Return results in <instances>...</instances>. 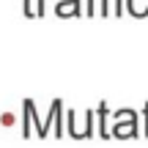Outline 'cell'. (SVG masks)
<instances>
[{
    "mask_svg": "<svg viewBox=\"0 0 148 148\" xmlns=\"http://www.w3.org/2000/svg\"><path fill=\"white\" fill-rule=\"evenodd\" d=\"M93 112L99 115V134H101V140H107V137H110V132H107V112H110V107H107L104 101H101V104L96 107Z\"/></svg>",
    "mask_w": 148,
    "mask_h": 148,
    "instance_id": "7a4b0ae2",
    "label": "cell"
},
{
    "mask_svg": "<svg viewBox=\"0 0 148 148\" xmlns=\"http://www.w3.org/2000/svg\"><path fill=\"white\" fill-rule=\"evenodd\" d=\"M143 115H145V137H148V101H145V110H143Z\"/></svg>",
    "mask_w": 148,
    "mask_h": 148,
    "instance_id": "277c9868",
    "label": "cell"
},
{
    "mask_svg": "<svg viewBox=\"0 0 148 148\" xmlns=\"http://www.w3.org/2000/svg\"><path fill=\"white\" fill-rule=\"evenodd\" d=\"M118 140H132L137 137V112L134 110H118L115 112V129H112Z\"/></svg>",
    "mask_w": 148,
    "mask_h": 148,
    "instance_id": "6da1fadb",
    "label": "cell"
},
{
    "mask_svg": "<svg viewBox=\"0 0 148 148\" xmlns=\"http://www.w3.org/2000/svg\"><path fill=\"white\" fill-rule=\"evenodd\" d=\"M25 112H27V118H33V101H30V99L25 101ZM22 132L30 134V121H25V129H22Z\"/></svg>",
    "mask_w": 148,
    "mask_h": 148,
    "instance_id": "3957f363",
    "label": "cell"
}]
</instances>
